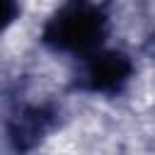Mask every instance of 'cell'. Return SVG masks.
I'll return each instance as SVG.
<instances>
[{
    "mask_svg": "<svg viewBox=\"0 0 155 155\" xmlns=\"http://www.w3.org/2000/svg\"><path fill=\"white\" fill-rule=\"evenodd\" d=\"M104 19L92 5H70L65 7L48 27V41L65 51H87L99 44Z\"/></svg>",
    "mask_w": 155,
    "mask_h": 155,
    "instance_id": "obj_1",
    "label": "cell"
},
{
    "mask_svg": "<svg viewBox=\"0 0 155 155\" xmlns=\"http://www.w3.org/2000/svg\"><path fill=\"white\" fill-rule=\"evenodd\" d=\"M128 73V65L124 63L121 56H102L92 63L90 68V78H92V87H99V90H114Z\"/></svg>",
    "mask_w": 155,
    "mask_h": 155,
    "instance_id": "obj_2",
    "label": "cell"
},
{
    "mask_svg": "<svg viewBox=\"0 0 155 155\" xmlns=\"http://www.w3.org/2000/svg\"><path fill=\"white\" fill-rule=\"evenodd\" d=\"M15 12H17V0H0V34L12 22Z\"/></svg>",
    "mask_w": 155,
    "mask_h": 155,
    "instance_id": "obj_3",
    "label": "cell"
}]
</instances>
